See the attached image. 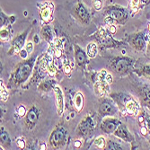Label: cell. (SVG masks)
<instances>
[{"label":"cell","mask_w":150,"mask_h":150,"mask_svg":"<svg viewBox=\"0 0 150 150\" xmlns=\"http://www.w3.org/2000/svg\"><path fill=\"white\" fill-rule=\"evenodd\" d=\"M34 66V57L24 59L22 62L18 63L10 75V78L8 80V86L10 88H16L23 85L32 76Z\"/></svg>","instance_id":"obj_1"},{"label":"cell","mask_w":150,"mask_h":150,"mask_svg":"<svg viewBox=\"0 0 150 150\" xmlns=\"http://www.w3.org/2000/svg\"><path fill=\"white\" fill-rule=\"evenodd\" d=\"M112 101L116 103L119 110L130 116H137L139 112V105L129 94L125 93H118L111 94Z\"/></svg>","instance_id":"obj_2"},{"label":"cell","mask_w":150,"mask_h":150,"mask_svg":"<svg viewBox=\"0 0 150 150\" xmlns=\"http://www.w3.org/2000/svg\"><path fill=\"white\" fill-rule=\"evenodd\" d=\"M67 140V129L61 126L58 125L52 130L49 138V145L54 149L62 148Z\"/></svg>","instance_id":"obj_3"},{"label":"cell","mask_w":150,"mask_h":150,"mask_svg":"<svg viewBox=\"0 0 150 150\" xmlns=\"http://www.w3.org/2000/svg\"><path fill=\"white\" fill-rule=\"evenodd\" d=\"M96 127V121L92 115H86L78 123L76 128V134L81 137H86L90 135Z\"/></svg>","instance_id":"obj_4"},{"label":"cell","mask_w":150,"mask_h":150,"mask_svg":"<svg viewBox=\"0 0 150 150\" xmlns=\"http://www.w3.org/2000/svg\"><path fill=\"white\" fill-rule=\"evenodd\" d=\"M133 63H134V60L131 58L119 57V58H116L112 61V67L118 74H126L132 67Z\"/></svg>","instance_id":"obj_5"},{"label":"cell","mask_w":150,"mask_h":150,"mask_svg":"<svg viewBox=\"0 0 150 150\" xmlns=\"http://www.w3.org/2000/svg\"><path fill=\"white\" fill-rule=\"evenodd\" d=\"M40 110L36 106V105H33L28 112H27L26 115H25V120H24V124L25 127L27 128L28 130H33L40 120Z\"/></svg>","instance_id":"obj_6"},{"label":"cell","mask_w":150,"mask_h":150,"mask_svg":"<svg viewBox=\"0 0 150 150\" xmlns=\"http://www.w3.org/2000/svg\"><path fill=\"white\" fill-rule=\"evenodd\" d=\"M30 32V28L25 30L24 32L21 33L16 38H13L11 42V49L8 50L9 55H15V54H19L20 50L23 49V46L26 43V39L28 36V33Z\"/></svg>","instance_id":"obj_7"},{"label":"cell","mask_w":150,"mask_h":150,"mask_svg":"<svg viewBox=\"0 0 150 150\" xmlns=\"http://www.w3.org/2000/svg\"><path fill=\"white\" fill-rule=\"evenodd\" d=\"M120 124L121 122L117 118H113L112 116H107L102 120L100 128L101 130L106 134H113Z\"/></svg>","instance_id":"obj_8"},{"label":"cell","mask_w":150,"mask_h":150,"mask_svg":"<svg viewBox=\"0 0 150 150\" xmlns=\"http://www.w3.org/2000/svg\"><path fill=\"white\" fill-rule=\"evenodd\" d=\"M128 42L136 50L142 51L146 48V40L144 33H136L131 34L129 37Z\"/></svg>","instance_id":"obj_9"},{"label":"cell","mask_w":150,"mask_h":150,"mask_svg":"<svg viewBox=\"0 0 150 150\" xmlns=\"http://www.w3.org/2000/svg\"><path fill=\"white\" fill-rule=\"evenodd\" d=\"M108 16H110L114 22L118 23L119 24H124L128 19V13L124 8L120 6H112L107 11Z\"/></svg>","instance_id":"obj_10"},{"label":"cell","mask_w":150,"mask_h":150,"mask_svg":"<svg viewBox=\"0 0 150 150\" xmlns=\"http://www.w3.org/2000/svg\"><path fill=\"white\" fill-rule=\"evenodd\" d=\"M118 110L116 103L108 99L103 100L99 107V112L102 116H113Z\"/></svg>","instance_id":"obj_11"},{"label":"cell","mask_w":150,"mask_h":150,"mask_svg":"<svg viewBox=\"0 0 150 150\" xmlns=\"http://www.w3.org/2000/svg\"><path fill=\"white\" fill-rule=\"evenodd\" d=\"M54 96H55V103L57 107V112L59 116H62L64 112L65 108V98H64V93L60 86H55L53 88Z\"/></svg>","instance_id":"obj_12"},{"label":"cell","mask_w":150,"mask_h":150,"mask_svg":"<svg viewBox=\"0 0 150 150\" xmlns=\"http://www.w3.org/2000/svg\"><path fill=\"white\" fill-rule=\"evenodd\" d=\"M74 53H75V59H76L77 66L80 67H83V69H86V67L89 63V61H88L89 58L87 56L86 52H85V50L82 48H80L78 45L75 44L74 45Z\"/></svg>","instance_id":"obj_13"},{"label":"cell","mask_w":150,"mask_h":150,"mask_svg":"<svg viewBox=\"0 0 150 150\" xmlns=\"http://www.w3.org/2000/svg\"><path fill=\"white\" fill-rule=\"evenodd\" d=\"M113 135L115 136V137L119 138L121 140H123L125 142H133L134 141V137H133V135L129 132V130L128 129L127 126L124 125V124H120L117 129L114 131Z\"/></svg>","instance_id":"obj_14"},{"label":"cell","mask_w":150,"mask_h":150,"mask_svg":"<svg viewBox=\"0 0 150 150\" xmlns=\"http://www.w3.org/2000/svg\"><path fill=\"white\" fill-rule=\"evenodd\" d=\"M74 13L76 17L82 23H88L90 21V15L85 6L82 3H78L74 8Z\"/></svg>","instance_id":"obj_15"},{"label":"cell","mask_w":150,"mask_h":150,"mask_svg":"<svg viewBox=\"0 0 150 150\" xmlns=\"http://www.w3.org/2000/svg\"><path fill=\"white\" fill-rule=\"evenodd\" d=\"M54 6L52 3H46L40 10V16L42 23H49L52 20Z\"/></svg>","instance_id":"obj_16"},{"label":"cell","mask_w":150,"mask_h":150,"mask_svg":"<svg viewBox=\"0 0 150 150\" xmlns=\"http://www.w3.org/2000/svg\"><path fill=\"white\" fill-rule=\"evenodd\" d=\"M110 91V85H108L104 80H97L94 81V92L99 96L104 97Z\"/></svg>","instance_id":"obj_17"},{"label":"cell","mask_w":150,"mask_h":150,"mask_svg":"<svg viewBox=\"0 0 150 150\" xmlns=\"http://www.w3.org/2000/svg\"><path fill=\"white\" fill-rule=\"evenodd\" d=\"M85 105V96L83 93L76 92L75 93L74 100H73V106L76 112H81Z\"/></svg>","instance_id":"obj_18"},{"label":"cell","mask_w":150,"mask_h":150,"mask_svg":"<svg viewBox=\"0 0 150 150\" xmlns=\"http://www.w3.org/2000/svg\"><path fill=\"white\" fill-rule=\"evenodd\" d=\"M40 35H42V39L48 43H50V45L53 44L54 40V35H53V31H52V28L50 26V25H44L42 30H40Z\"/></svg>","instance_id":"obj_19"},{"label":"cell","mask_w":150,"mask_h":150,"mask_svg":"<svg viewBox=\"0 0 150 150\" xmlns=\"http://www.w3.org/2000/svg\"><path fill=\"white\" fill-rule=\"evenodd\" d=\"M0 145L3 149H10L11 147V139L3 127H1V134H0Z\"/></svg>","instance_id":"obj_20"},{"label":"cell","mask_w":150,"mask_h":150,"mask_svg":"<svg viewBox=\"0 0 150 150\" xmlns=\"http://www.w3.org/2000/svg\"><path fill=\"white\" fill-rule=\"evenodd\" d=\"M55 82L53 80H44L42 82H40L38 89L42 92H50L51 89L53 90L54 86H55Z\"/></svg>","instance_id":"obj_21"},{"label":"cell","mask_w":150,"mask_h":150,"mask_svg":"<svg viewBox=\"0 0 150 150\" xmlns=\"http://www.w3.org/2000/svg\"><path fill=\"white\" fill-rule=\"evenodd\" d=\"M86 54L89 59H93L98 54V47L94 42H91L86 47Z\"/></svg>","instance_id":"obj_22"},{"label":"cell","mask_w":150,"mask_h":150,"mask_svg":"<svg viewBox=\"0 0 150 150\" xmlns=\"http://www.w3.org/2000/svg\"><path fill=\"white\" fill-rule=\"evenodd\" d=\"M11 31L8 30V26L1 27V30H0V39H1V42H6L8 40H11Z\"/></svg>","instance_id":"obj_23"},{"label":"cell","mask_w":150,"mask_h":150,"mask_svg":"<svg viewBox=\"0 0 150 150\" xmlns=\"http://www.w3.org/2000/svg\"><path fill=\"white\" fill-rule=\"evenodd\" d=\"M93 144L98 149H106L107 141H106L104 137H103V136H99V137H97L94 139Z\"/></svg>","instance_id":"obj_24"},{"label":"cell","mask_w":150,"mask_h":150,"mask_svg":"<svg viewBox=\"0 0 150 150\" xmlns=\"http://www.w3.org/2000/svg\"><path fill=\"white\" fill-rule=\"evenodd\" d=\"M139 76H144L146 79L150 80V65H145L142 67H140L139 70L137 72Z\"/></svg>","instance_id":"obj_25"},{"label":"cell","mask_w":150,"mask_h":150,"mask_svg":"<svg viewBox=\"0 0 150 150\" xmlns=\"http://www.w3.org/2000/svg\"><path fill=\"white\" fill-rule=\"evenodd\" d=\"M106 149H111V150H121V149H124L122 147L121 145H120L119 143L117 142H114L112 140H110L107 142V145H106Z\"/></svg>","instance_id":"obj_26"},{"label":"cell","mask_w":150,"mask_h":150,"mask_svg":"<svg viewBox=\"0 0 150 150\" xmlns=\"http://www.w3.org/2000/svg\"><path fill=\"white\" fill-rule=\"evenodd\" d=\"M10 23H11L10 17L6 16L5 13L1 11V13H0V26L1 27L8 26V24H10Z\"/></svg>","instance_id":"obj_27"},{"label":"cell","mask_w":150,"mask_h":150,"mask_svg":"<svg viewBox=\"0 0 150 150\" xmlns=\"http://www.w3.org/2000/svg\"><path fill=\"white\" fill-rule=\"evenodd\" d=\"M16 114L18 115V117L23 118V117H25V115L28 111H27L26 107L23 104H19L16 109Z\"/></svg>","instance_id":"obj_28"},{"label":"cell","mask_w":150,"mask_h":150,"mask_svg":"<svg viewBox=\"0 0 150 150\" xmlns=\"http://www.w3.org/2000/svg\"><path fill=\"white\" fill-rule=\"evenodd\" d=\"M0 89H1V100L3 101V102H6V101H7V99H8V96H9V93H8V91L6 90V86H4V84H3V82L1 81V86H0Z\"/></svg>","instance_id":"obj_29"},{"label":"cell","mask_w":150,"mask_h":150,"mask_svg":"<svg viewBox=\"0 0 150 150\" xmlns=\"http://www.w3.org/2000/svg\"><path fill=\"white\" fill-rule=\"evenodd\" d=\"M63 69H64L65 74L67 75V76H69L71 74V72H72V67H71L70 64L67 61H66V60L63 62Z\"/></svg>","instance_id":"obj_30"},{"label":"cell","mask_w":150,"mask_h":150,"mask_svg":"<svg viewBox=\"0 0 150 150\" xmlns=\"http://www.w3.org/2000/svg\"><path fill=\"white\" fill-rule=\"evenodd\" d=\"M93 6L95 10H101L103 6V0H93Z\"/></svg>","instance_id":"obj_31"},{"label":"cell","mask_w":150,"mask_h":150,"mask_svg":"<svg viewBox=\"0 0 150 150\" xmlns=\"http://www.w3.org/2000/svg\"><path fill=\"white\" fill-rule=\"evenodd\" d=\"M16 145L17 146L20 148V149H24L25 146H26V142H25V139L22 137L20 138H17L16 139Z\"/></svg>","instance_id":"obj_32"},{"label":"cell","mask_w":150,"mask_h":150,"mask_svg":"<svg viewBox=\"0 0 150 150\" xmlns=\"http://www.w3.org/2000/svg\"><path fill=\"white\" fill-rule=\"evenodd\" d=\"M29 55H30V54L28 53V51L26 50L25 48L22 49V50H20V52H19V56H20V58H21L23 60L28 59V56H29Z\"/></svg>","instance_id":"obj_33"},{"label":"cell","mask_w":150,"mask_h":150,"mask_svg":"<svg viewBox=\"0 0 150 150\" xmlns=\"http://www.w3.org/2000/svg\"><path fill=\"white\" fill-rule=\"evenodd\" d=\"M24 48L26 49V50L28 51L29 54H32L33 51V42L29 40V42H26L25 45H24Z\"/></svg>","instance_id":"obj_34"},{"label":"cell","mask_w":150,"mask_h":150,"mask_svg":"<svg viewBox=\"0 0 150 150\" xmlns=\"http://www.w3.org/2000/svg\"><path fill=\"white\" fill-rule=\"evenodd\" d=\"M143 94H142V97L143 98H147L150 100V88L149 87H145L142 90Z\"/></svg>","instance_id":"obj_35"},{"label":"cell","mask_w":150,"mask_h":150,"mask_svg":"<svg viewBox=\"0 0 150 150\" xmlns=\"http://www.w3.org/2000/svg\"><path fill=\"white\" fill-rule=\"evenodd\" d=\"M105 82L108 84V85H112V82H113V78H112V76L111 74H107L106 76H105Z\"/></svg>","instance_id":"obj_36"},{"label":"cell","mask_w":150,"mask_h":150,"mask_svg":"<svg viewBox=\"0 0 150 150\" xmlns=\"http://www.w3.org/2000/svg\"><path fill=\"white\" fill-rule=\"evenodd\" d=\"M104 23L107 24V25H112V24H113V23H114V20L110 16H108L105 19H104Z\"/></svg>","instance_id":"obj_37"},{"label":"cell","mask_w":150,"mask_h":150,"mask_svg":"<svg viewBox=\"0 0 150 150\" xmlns=\"http://www.w3.org/2000/svg\"><path fill=\"white\" fill-rule=\"evenodd\" d=\"M140 4V0H130V6L133 8H137Z\"/></svg>","instance_id":"obj_38"},{"label":"cell","mask_w":150,"mask_h":150,"mask_svg":"<svg viewBox=\"0 0 150 150\" xmlns=\"http://www.w3.org/2000/svg\"><path fill=\"white\" fill-rule=\"evenodd\" d=\"M109 32H110V33H111L112 35L115 34L116 32H117V27H116L114 24L110 25V26H109Z\"/></svg>","instance_id":"obj_39"},{"label":"cell","mask_w":150,"mask_h":150,"mask_svg":"<svg viewBox=\"0 0 150 150\" xmlns=\"http://www.w3.org/2000/svg\"><path fill=\"white\" fill-rule=\"evenodd\" d=\"M81 141H82V140H80V139L75 140V141H74V144H73V145H74V147L76 148V149H77V148H80L81 146H82V142H81Z\"/></svg>","instance_id":"obj_40"},{"label":"cell","mask_w":150,"mask_h":150,"mask_svg":"<svg viewBox=\"0 0 150 150\" xmlns=\"http://www.w3.org/2000/svg\"><path fill=\"white\" fill-rule=\"evenodd\" d=\"M147 131H148V129H147L146 127H145V126H141V128H140V132H141V134H142V135L146 136V135L147 134Z\"/></svg>","instance_id":"obj_41"},{"label":"cell","mask_w":150,"mask_h":150,"mask_svg":"<svg viewBox=\"0 0 150 150\" xmlns=\"http://www.w3.org/2000/svg\"><path fill=\"white\" fill-rule=\"evenodd\" d=\"M146 50H147V53L150 55V35L148 37V40H146Z\"/></svg>","instance_id":"obj_42"},{"label":"cell","mask_w":150,"mask_h":150,"mask_svg":"<svg viewBox=\"0 0 150 150\" xmlns=\"http://www.w3.org/2000/svg\"><path fill=\"white\" fill-rule=\"evenodd\" d=\"M39 149H40V150H44V149H47V145H46L44 142L40 143V146H39Z\"/></svg>","instance_id":"obj_43"},{"label":"cell","mask_w":150,"mask_h":150,"mask_svg":"<svg viewBox=\"0 0 150 150\" xmlns=\"http://www.w3.org/2000/svg\"><path fill=\"white\" fill-rule=\"evenodd\" d=\"M33 40H34V43H38V42H39V37H38V35H37V34H36V35H34Z\"/></svg>","instance_id":"obj_44"},{"label":"cell","mask_w":150,"mask_h":150,"mask_svg":"<svg viewBox=\"0 0 150 150\" xmlns=\"http://www.w3.org/2000/svg\"><path fill=\"white\" fill-rule=\"evenodd\" d=\"M147 32H148V34L150 35V23H149L148 25H147Z\"/></svg>","instance_id":"obj_45"}]
</instances>
